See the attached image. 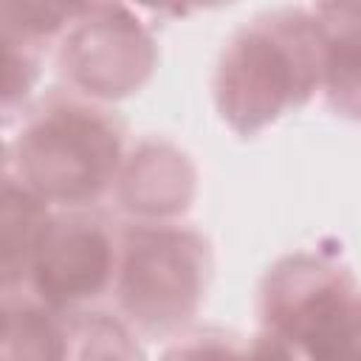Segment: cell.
Listing matches in <instances>:
<instances>
[{
	"instance_id": "7",
	"label": "cell",
	"mask_w": 361,
	"mask_h": 361,
	"mask_svg": "<svg viewBox=\"0 0 361 361\" xmlns=\"http://www.w3.org/2000/svg\"><path fill=\"white\" fill-rule=\"evenodd\" d=\"M195 186L197 172L186 152L166 141H141L130 155H124L116 197L130 214L166 223L192 206Z\"/></svg>"
},
{
	"instance_id": "1",
	"label": "cell",
	"mask_w": 361,
	"mask_h": 361,
	"mask_svg": "<svg viewBox=\"0 0 361 361\" xmlns=\"http://www.w3.org/2000/svg\"><path fill=\"white\" fill-rule=\"evenodd\" d=\"M322 87V28L305 8H279L243 25L220 54L214 99L243 135L302 107Z\"/></svg>"
},
{
	"instance_id": "15",
	"label": "cell",
	"mask_w": 361,
	"mask_h": 361,
	"mask_svg": "<svg viewBox=\"0 0 361 361\" xmlns=\"http://www.w3.org/2000/svg\"><path fill=\"white\" fill-rule=\"evenodd\" d=\"M3 307H6V299L0 296V316H3Z\"/></svg>"
},
{
	"instance_id": "8",
	"label": "cell",
	"mask_w": 361,
	"mask_h": 361,
	"mask_svg": "<svg viewBox=\"0 0 361 361\" xmlns=\"http://www.w3.org/2000/svg\"><path fill=\"white\" fill-rule=\"evenodd\" d=\"M51 220V206L20 180L0 183V288L28 282L31 259Z\"/></svg>"
},
{
	"instance_id": "3",
	"label": "cell",
	"mask_w": 361,
	"mask_h": 361,
	"mask_svg": "<svg viewBox=\"0 0 361 361\" xmlns=\"http://www.w3.org/2000/svg\"><path fill=\"white\" fill-rule=\"evenodd\" d=\"M358 288L333 257L299 251L279 259L259 290L262 330L296 361H358Z\"/></svg>"
},
{
	"instance_id": "12",
	"label": "cell",
	"mask_w": 361,
	"mask_h": 361,
	"mask_svg": "<svg viewBox=\"0 0 361 361\" xmlns=\"http://www.w3.org/2000/svg\"><path fill=\"white\" fill-rule=\"evenodd\" d=\"M65 361H144L130 327L102 313H68Z\"/></svg>"
},
{
	"instance_id": "5",
	"label": "cell",
	"mask_w": 361,
	"mask_h": 361,
	"mask_svg": "<svg viewBox=\"0 0 361 361\" xmlns=\"http://www.w3.org/2000/svg\"><path fill=\"white\" fill-rule=\"evenodd\" d=\"M155 65V39L127 6H79L59 34V68L85 96L118 99L138 90Z\"/></svg>"
},
{
	"instance_id": "2",
	"label": "cell",
	"mask_w": 361,
	"mask_h": 361,
	"mask_svg": "<svg viewBox=\"0 0 361 361\" xmlns=\"http://www.w3.org/2000/svg\"><path fill=\"white\" fill-rule=\"evenodd\" d=\"M8 155L14 180L42 203L85 212L116 189L124 124L96 102L54 96L28 116Z\"/></svg>"
},
{
	"instance_id": "6",
	"label": "cell",
	"mask_w": 361,
	"mask_h": 361,
	"mask_svg": "<svg viewBox=\"0 0 361 361\" xmlns=\"http://www.w3.org/2000/svg\"><path fill=\"white\" fill-rule=\"evenodd\" d=\"M118 265V234L96 214H51L31 259L28 282L37 302L54 310L99 299L113 288Z\"/></svg>"
},
{
	"instance_id": "11",
	"label": "cell",
	"mask_w": 361,
	"mask_h": 361,
	"mask_svg": "<svg viewBox=\"0 0 361 361\" xmlns=\"http://www.w3.org/2000/svg\"><path fill=\"white\" fill-rule=\"evenodd\" d=\"M42 45L17 31L0 8V124L17 118L39 79Z\"/></svg>"
},
{
	"instance_id": "4",
	"label": "cell",
	"mask_w": 361,
	"mask_h": 361,
	"mask_svg": "<svg viewBox=\"0 0 361 361\" xmlns=\"http://www.w3.org/2000/svg\"><path fill=\"white\" fill-rule=\"evenodd\" d=\"M212 276L203 234L172 223H138L118 234L113 293L130 324L172 333L200 307Z\"/></svg>"
},
{
	"instance_id": "10",
	"label": "cell",
	"mask_w": 361,
	"mask_h": 361,
	"mask_svg": "<svg viewBox=\"0 0 361 361\" xmlns=\"http://www.w3.org/2000/svg\"><path fill=\"white\" fill-rule=\"evenodd\" d=\"M68 313L37 299L6 302L0 316V361H65Z\"/></svg>"
},
{
	"instance_id": "13",
	"label": "cell",
	"mask_w": 361,
	"mask_h": 361,
	"mask_svg": "<svg viewBox=\"0 0 361 361\" xmlns=\"http://www.w3.org/2000/svg\"><path fill=\"white\" fill-rule=\"evenodd\" d=\"M161 361H245V344L223 330H200L175 341Z\"/></svg>"
},
{
	"instance_id": "9",
	"label": "cell",
	"mask_w": 361,
	"mask_h": 361,
	"mask_svg": "<svg viewBox=\"0 0 361 361\" xmlns=\"http://www.w3.org/2000/svg\"><path fill=\"white\" fill-rule=\"evenodd\" d=\"M322 28V90L338 113L358 110V8L355 6H316Z\"/></svg>"
},
{
	"instance_id": "14",
	"label": "cell",
	"mask_w": 361,
	"mask_h": 361,
	"mask_svg": "<svg viewBox=\"0 0 361 361\" xmlns=\"http://www.w3.org/2000/svg\"><path fill=\"white\" fill-rule=\"evenodd\" d=\"M8 166H11V155H8V147L0 141V183H3L6 178H11Z\"/></svg>"
}]
</instances>
